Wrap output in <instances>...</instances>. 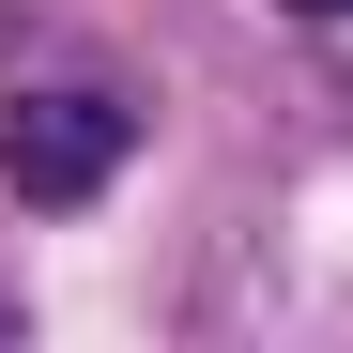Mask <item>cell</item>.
Masks as SVG:
<instances>
[{
  "label": "cell",
  "mask_w": 353,
  "mask_h": 353,
  "mask_svg": "<svg viewBox=\"0 0 353 353\" xmlns=\"http://www.w3.org/2000/svg\"><path fill=\"white\" fill-rule=\"evenodd\" d=\"M292 16H353V0H292Z\"/></svg>",
  "instance_id": "7a4b0ae2"
},
{
  "label": "cell",
  "mask_w": 353,
  "mask_h": 353,
  "mask_svg": "<svg viewBox=\"0 0 353 353\" xmlns=\"http://www.w3.org/2000/svg\"><path fill=\"white\" fill-rule=\"evenodd\" d=\"M123 139H139V123H123L108 92H16V108H0V185L62 215V200H92L108 169H123Z\"/></svg>",
  "instance_id": "6da1fadb"
}]
</instances>
